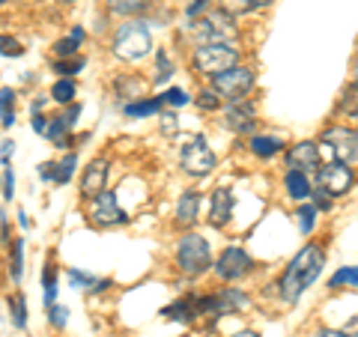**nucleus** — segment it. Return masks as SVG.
Instances as JSON below:
<instances>
[{
    "mask_svg": "<svg viewBox=\"0 0 358 337\" xmlns=\"http://www.w3.org/2000/svg\"><path fill=\"white\" fill-rule=\"evenodd\" d=\"M322 266H326V251H322L320 245H305V248L289 260V266L281 275V284H278L281 287V299L284 301H299L301 296H305V289L320 278Z\"/></svg>",
    "mask_w": 358,
    "mask_h": 337,
    "instance_id": "obj_1",
    "label": "nucleus"
},
{
    "mask_svg": "<svg viewBox=\"0 0 358 337\" xmlns=\"http://www.w3.org/2000/svg\"><path fill=\"white\" fill-rule=\"evenodd\" d=\"M110 48H114V54L120 60H129V63L143 60L152 51V36H150L147 21L131 18V21H126V24H120L117 33H114V42H110Z\"/></svg>",
    "mask_w": 358,
    "mask_h": 337,
    "instance_id": "obj_2",
    "label": "nucleus"
},
{
    "mask_svg": "<svg viewBox=\"0 0 358 337\" xmlns=\"http://www.w3.org/2000/svg\"><path fill=\"white\" fill-rule=\"evenodd\" d=\"M188 33L200 42V45H218V42H233L236 39V27L230 21L227 9H218V13H206L203 18H192V27Z\"/></svg>",
    "mask_w": 358,
    "mask_h": 337,
    "instance_id": "obj_3",
    "label": "nucleus"
},
{
    "mask_svg": "<svg viewBox=\"0 0 358 337\" xmlns=\"http://www.w3.org/2000/svg\"><path fill=\"white\" fill-rule=\"evenodd\" d=\"M176 266L182 268L185 275H203L206 268L212 266V251H209V242L203 239V236H197V233H188L179 239L176 245Z\"/></svg>",
    "mask_w": 358,
    "mask_h": 337,
    "instance_id": "obj_4",
    "label": "nucleus"
},
{
    "mask_svg": "<svg viewBox=\"0 0 358 337\" xmlns=\"http://www.w3.org/2000/svg\"><path fill=\"white\" fill-rule=\"evenodd\" d=\"M236 60H239L236 48L227 45V42H218V45H197L194 57H192V66H194V72L215 78L221 72H227L230 66H236Z\"/></svg>",
    "mask_w": 358,
    "mask_h": 337,
    "instance_id": "obj_5",
    "label": "nucleus"
},
{
    "mask_svg": "<svg viewBox=\"0 0 358 337\" xmlns=\"http://www.w3.org/2000/svg\"><path fill=\"white\" fill-rule=\"evenodd\" d=\"M322 152L343 164H355L358 162V131L346 129V126L326 129L322 131Z\"/></svg>",
    "mask_w": 358,
    "mask_h": 337,
    "instance_id": "obj_6",
    "label": "nucleus"
},
{
    "mask_svg": "<svg viewBox=\"0 0 358 337\" xmlns=\"http://www.w3.org/2000/svg\"><path fill=\"white\" fill-rule=\"evenodd\" d=\"M254 72L251 69H242V66H230L227 72H221L212 78V89H215L218 96H224L227 102H239V99H245L251 93L254 87Z\"/></svg>",
    "mask_w": 358,
    "mask_h": 337,
    "instance_id": "obj_7",
    "label": "nucleus"
},
{
    "mask_svg": "<svg viewBox=\"0 0 358 337\" xmlns=\"http://www.w3.org/2000/svg\"><path fill=\"white\" fill-rule=\"evenodd\" d=\"M179 162H182V171L188 176H206V173H212V167H215L218 159H215V152L209 150L206 138H194L192 143H185Z\"/></svg>",
    "mask_w": 358,
    "mask_h": 337,
    "instance_id": "obj_8",
    "label": "nucleus"
},
{
    "mask_svg": "<svg viewBox=\"0 0 358 337\" xmlns=\"http://www.w3.org/2000/svg\"><path fill=\"white\" fill-rule=\"evenodd\" d=\"M317 182L329 197H343V194H350V188L355 185V171L343 162H334L317 173Z\"/></svg>",
    "mask_w": 358,
    "mask_h": 337,
    "instance_id": "obj_9",
    "label": "nucleus"
},
{
    "mask_svg": "<svg viewBox=\"0 0 358 337\" xmlns=\"http://www.w3.org/2000/svg\"><path fill=\"white\" fill-rule=\"evenodd\" d=\"M90 218H93V224H99V227H117V224H126L129 215L117 206V194L114 191H102L99 197H93V206H90Z\"/></svg>",
    "mask_w": 358,
    "mask_h": 337,
    "instance_id": "obj_10",
    "label": "nucleus"
},
{
    "mask_svg": "<svg viewBox=\"0 0 358 337\" xmlns=\"http://www.w3.org/2000/svg\"><path fill=\"white\" fill-rule=\"evenodd\" d=\"M251 257L245 254L242 248H224L221 257L215 260V272L221 280H239L251 272Z\"/></svg>",
    "mask_w": 358,
    "mask_h": 337,
    "instance_id": "obj_11",
    "label": "nucleus"
},
{
    "mask_svg": "<svg viewBox=\"0 0 358 337\" xmlns=\"http://www.w3.org/2000/svg\"><path fill=\"white\" fill-rule=\"evenodd\" d=\"M254 117H257V108L248 99H239V102H230L227 110H224V126L236 134H248L254 129Z\"/></svg>",
    "mask_w": 358,
    "mask_h": 337,
    "instance_id": "obj_12",
    "label": "nucleus"
},
{
    "mask_svg": "<svg viewBox=\"0 0 358 337\" xmlns=\"http://www.w3.org/2000/svg\"><path fill=\"white\" fill-rule=\"evenodd\" d=\"M108 173H110V164L108 159H93L84 167V179H81V194L84 197H99L102 191L108 188Z\"/></svg>",
    "mask_w": 358,
    "mask_h": 337,
    "instance_id": "obj_13",
    "label": "nucleus"
},
{
    "mask_svg": "<svg viewBox=\"0 0 358 337\" xmlns=\"http://www.w3.org/2000/svg\"><path fill=\"white\" fill-rule=\"evenodd\" d=\"M320 159H322V150L317 147V143L301 141V143H296V147L287 152V167H289V171L308 173V171H317V167H320Z\"/></svg>",
    "mask_w": 358,
    "mask_h": 337,
    "instance_id": "obj_14",
    "label": "nucleus"
},
{
    "mask_svg": "<svg viewBox=\"0 0 358 337\" xmlns=\"http://www.w3.org/2000/svg\"><path fill=\"white\" fill-rule=\"evenodd\" d=\"M162 317L164 320H179L182 325H192L194 320L203 317V296H185V299L173 301V305H167L162 310Z\"/></svg>",
    "mask_w": 358,
    "mask_h": 337,
    "instance_id": "obj_15",
    "label": "nucleus"
},
{
    "mask_svg": "<svg viewBox=\"0 0 358 337\" xmlns=\"http://www.w3.org/2000/svg\"><path fill=\"white\" fill-rule=\"evenodd\" d=\"M233 215V191L230 188H215L212 191V203H209V221L215 227H224Z\"/></svg>",
    "mask_w": 358,
    "mask_h": 337,
    "instance_id": "obj_16",
    "label": "nucleus"
},
{
    "mask_svg": "<svg viewBox=\"0 0 358 337\" xmlns=\"http://www.w3.org/2000/svg\"><path fill=\"white\" fill-rule=\"evenodd\" d=\"M197 212H200V194L197 191H185L176 203V224L179 227H192L197 221Z\"/></svg>",
    "mask_w": 358,
    "mask_h": 337,
    "instance_id": "obj_17",
    "label": "nucleus"
},
{
    "mask_svg": "<svg viewBox=\"0 0 358 337\" xmlns=\"http://www.w3.org/2000/svg\"><path fill=\"white\" fill-rule=\"evenodd\" d=\"M69 284H72L75 289H90V293H105V289L110 287V280H105V278H93V275L81 272V268H69Z\"/></svg>",
    "mask_w": 358,
    "mask_h": 337,
    "instance_id": "obj_18",
    "label": "nucleus"
},
{
    "mask_svg": "<svg viewBox=\"0 0 358 337\" xmlns=\"http://www.w3.org/2000/svg\"><path fill=\"white\" fill-rule=\"evenodd\" d=\"M284 185H287V194L293 200H305V197L313 194V188L308 182V173H301V171H287Z\"/></svg>",
    "mask_w": 358,
    "mask_h": 337,
    "instance_id": "obj_19",
    "label": "nucleus"
},
{
    "mask_svg": "<svg viewBox=\"0 0 358 337\" xmlns=\"http://www.w3.org/2000/svg\"><path fill=\"white\" fill-rule=\"evenodd\" d=\"M164 105V99L162 96H155V99H138V102H129L126 105V117L131 120H141V117H152V114H159Z\"/></svg>",
    "mask_w": 358,
    "mask_h": 337,
    "instance_id": "obj_20",
    "label": "nucleus"
},
{
    "mask_svg": "<svg viewBox=\"0 0 358 337\" xmlns=\"http://www.w3.org/2000/svg\"><path fill=\"white\" fill-rule=\"evenodd\" d=\"M251 152L260 155V159H272V155L281 152V138H266V134L251 138Z\"/></svg>",
    "mask_w": 358,
    "mask_h": 337,
    "instance_id": "obj_21",
    "label": "nucleus"
},
{
    "mask_svg": "<svg viewBox=\"0 0 358 337\" xmlns=\"http://www.w3.org/2000/svg\"><path fill=\"white\" fill-rule=\"evenodd\" d=\"M268 3H272V0H221V9H227L230 15H245V13H254V9H263Z\"/></svg>",
    "mask_w": 358,
    "mask_h": 337,
    "instance_id": "obj_22",
    "label": "nucleus"
},
{
    "mask_svg": "<svg viewBox=\"0 0 358 337\" xmlns=\"http://www.w3.org/2000/svg\"><path fill=\"white\" fill-rule=\"evenodd\" d=\"M0 122L9 129L15 122V93L9 87L0 89Z\"/></svg>",
    "mask_w": 358,
    "mask_h": 337,
    "instance_id": "obj_23",
    "label": "nucleus"
},
{
    "mask_svg": "<svg viewBox=\"0 0 358 337\" xmlns=\"http://www.w3.org/2000/svg\"><path fill=\"white\" fill-rule=\"evenodd\" d=\"M150 6V0H108V9L117 15H138Z\"/></svg>",
    "mask_w": 358,
    "mask_h": 337,
    "instance_id": "obj_24",
    "label": "nucleus"
},
{
    "mask_svg": "<svg viewBox=\"0 0 358 337\" xmlns=\"http://www.w3.org/2000/svg\"><path fill=\"white\" fill-rule=\"evenodd\" d=\"M331 289H346V287H358V266H346V268H338L329 280Z\"/></svg>",
    "mask_w": 358,
    "mask_h": 337,
    "instance_id": "obj_25",
    "label": "nucleus"
},
{
    "mask_svg": "<svg viewBox=\"0 0 358 337\" xmlns=\"http://www.w3.org/2000/svg\"><path fill=\"white\" fill-rule=\"evenodd\" d=\"M338 114H346L350 120H358V81L346 87V93L338 105Z\"/></svg>",
    "mask_w": 358,
    "mask_h": 337,
    "instance_id": "obj_26",
    "label": "nucleus"
},
{
    "mask_svg": "<svg viewBox=\"0 0 358 337\" xmlns=\"http://www.w3.org/2000/svg\"><path fill=\"white\" fill-rule=\"evenodd\" d=\"M75 93H78V87H75L72 78H60V81L51 87V99L54 102H60V105H69L75 99Z\"/></svg>",
    "mask_w": 358,
    "mask_h": 337,
    "instance_id": "obj_27",
    "label": "nucleus"
},
{
    "mask_svg": "<svg viewBox=\"0 0 358 337\" xmlns=\"http://www.w3.org/2000/svg\"><path fill=\"white\" fill-rule=\"evenodd\" d=\"M75 164H78V155H75V152L66 155L60 164H54V182H57V185H66V182H69V179L75 176Z\"/></svg>",
    "mask_w": 358,
    "mask_h": 337,
    "instance_id": "obj_28",
    "label": "nucleus"
},
{
    "mask_svg": "<svg viewBox=\"0 0 358 337\" xmlns=\"http://www.w3.org/2000/svg\"><path fill=\"white\" fill-rule=\"evenodd\" d=\"M42 287H45V301H48V308H51L54 305V296H57V275H54V263H45Z\"/></svg>",
    "mask_w": 358,
    "mask_h": 337,
    "instance_id": "obj_29",
    "label": "nucleus"
},
{
    "mask_svg": "<svg viewBox=\"0 0 358 337\" xmlns=\"http://www.w3.org/2000/svg\"><path fill=\"white\" fill-rule=\"evenodd\" d=\"M9 308H13V325L15 329H27V299L18 293L13 301H9Z\"/></svg>",
    "mask_w": 358,
    "mask_h": 337,
    "instance_id": "obj_30",
    "label": "nucleus"
},
{
    "mask_svg": "<svg viewBox=\"0 0 358 337\" xmlns=\"http://www.w3.org/2000/svg\"><path fill=\"white\" fill-rule=\"evenodd\" d=\"M21 268H24V242L15 239V245H13V260H9V275H13L15 284L21 280Z\"/></svg>",
    "mask_w": 358,
    "mask_h": 337,
    "instance_id": "obj_31",
    "label": "nucleus"
},
{
    "mask_svg": "<svg viewBox=\"0 0 358 337\" xmlns=\"http://www.w3.org/2000/svg\"><path fill=\"white\" fill-rule=\"evenodd\" d=\"M141 78H120V81L114 84V89H117V96L120 99H134V96H141Z\"/></svg>",
    "mask_w": 358,
    "mask_h": 337,
    "instance_id": "obj_32",
    "label": "nucleus"
},
{
    "mask_svg": "<svg viewBox=\"0 0 358 337\" xmlns=\"http://www.w3.org/2000/svg\"><path fill=\"white\" fill-rule=\"evenodd\" d=\"M296 221H299V230L301 233H310L313 224H317V206H299Z\"/></svg>",
    "mask_w": 358,
    "mask_h": 337,
    "instance_id": "obj_33",
    "label": "nucleus"
},
{
    "mask_svg": "<svg viewBox=\"0 0 358 337\" xmlns=\"http://www.w3.org/2000/svg\"><path fill=\"white\" fill-rule=\"evenodd\" d=\"M155 60H159V69H155V84H164L167 78L173 75V63L167 57V51H155Z\"/></svg>",
    "mask_w": 358,
    "mask_h": 337,
    "instance_id": "obj_34",
    "label": "nucleus"
},
{
    "mask_svg": "<svg viewBox=\"0 0 358 337\" xmlns=\"http://www.w3.org/2000/svg\"><path fill=\"white\" fill-rule=\"evenodd\" d=\"M81 69H84V60H81V57H72V60H57V63H54V72L63 75V78H72V75H78Z\"/></svg>",
    "mask_w": 358,
    "mask_h": 337,
    "instance_id": "obj_35",
    "label": "nucleus"
},
{
    "mask_svg": "<svg viewBox=\"0 0 358 337\" xmlns=\"http://www.w3.org/2000/svg\"><path fill=\"white\" fill-rule=\"evenodd\" d=\"M197 108H200V110H218V108H221V96L215 93V89H200Z\"/></svg>",
    "mask_w": 358,
    "mask_h": 337,
    "instance_id": "obj_36",
    "label": "nucleus"
},
{
    "mask_svg": "<svg viewBox=\"0 0 358 337\" xmlns=\"http://www.w3.org/2000/svg\"><path fill=\"white\" fill-rule=\"evenodd\" d=\"M78 42H81V39H75V36L60 39L57 45H54V54H57L60 60H69V57H75V54H78Z\"/></svg>",
    "mask_w": 358,
    "mask_h": 337,
    "instance_id": "obj_37",
    "label": "nucleus"
},
{
    "mask_svg": "<svg viewBox=\"0 0 358 337\" xmlns=\"http://www.w3.org/2000/svg\"><path fill=\"white\" fill-rule=\"evenodd\" d=\"M0 54H3V57H21L24 48H21V42L13 36H0Z\"/></svg>",
    "mask_w": 358,
    "mask_h": 337,
    "instance_id": "obj_38",
    "label": "nucleus"
},
{
    "mask_svg": "<svg viewBox=\"0 0 358 337\" xmlns=\"http://www.w3.org/2000/svg\"><path fill=\"white\" fill-rule=\"evenodd\" d=\"M162 99H164V105H173V108H182V105H188V96H185V89H179V87L167 89V93H164Z\"/></svg>",
    "mask_w": 358,
    "mask_h": 337,
    "instance_id": "obj_39",
    "label": "nucleus"
},
{
    "mask_svg": "<svg viewBox=\"0 0 358 337\" xmlns=\"http://www.w3.org/2000/svg\"><path fill=\"white\" fill-rule=\"evenodd\" d=\"M48 320H51L54 329H63L66 320H69V310H66L63 305H51V308H48Z\"/></svg>",
    "mask_w": 358,
    "mask_h": 337,
    "instance_id": "obj_40",
    "label": "nucleus"
},
{
    "mask_svg": "<svg viewBox=\"0 0 358 337\" xmlns=\"http://www.w3.org/2000/svg\"><path fill=\"white\" fill-rule=\"evenodd\" d=\"M3 188H6L3 194H6L9 200H13V191H15V176H13V167H9V164L3 167Z\"/></svg>",
    "mask_w": 358,
    "mask_h": 337,
    "instance_id": "obj_41",
    "label": "nucleus"
},
{
    "mask_svg": "<svg viewBox=\"0 0 358 337\" xmlns=\"http://www.w3.org/2000/svg\"><path fill=\"white\" fill-rule=\"evenodd\" d=\"M206 9H209V0H197V3L188 6V18H197L200 13H206Z\"/></svg>",
    "mask_w": 358,
    "mask_h": 337,
    "instance_id": "obj_42",
    "label": "nucleus"
},
{
    "mask_svg": "<svg viewBox=\"0 0 358 337\" xmlns=\"http://www.w3.org/2000/svg\"><path fill=\"white\" fill-rule=\"evenodd\" d=\"M30 126H33V131L45 134V129H48V120H45V117L39 114V110H36V114H33V122H30Z\"/></svg>",
    "mask_w": 358,
    "mask_h": 337,
    "instance_id": "obj_43",
    "label": "nucleus"
},
{
    "mask_svg": "<svg viewBox=\"0 0 358 337\" xmlns=\"http://www.w3.org/2000/svg\"><path fill=\"white\" fill-rule=\"evenodd\" d=\"M313 200H317V209H331V197L322 194V188L313 191Z\"/></svg>",
    "mask_w": 358,
    "mask_h": 337,
    "instance_id": "obj_44",
    "label": "nucleus"
},
{
    "mask_svg": "<svg viewBox=\"0 0 358 337\" xmlns=\"http://www.w3.org/2000/svg\"><path fill=\"white\" fill-rule=\"evenodd\" d=\"M78 114H81V105H69V110L63 114V120L69 122V126H75V117H78Z\"/></svg>",
    "mask_w": 358,
    "mask_h": 337,
    "instance_id": "obj_45",
    "label": "nucleus"
},
{
    "mask_svg": "<svg viewBox=\"0 0 358 337\" xmlns=\"http://www.w3.org/2000/svg\"><path fill=\"white\" fill-rule=\"evenodd\" d=\"M317 337H355V334H350V331H334V329H322Z\"/></svg>",
    "mask_w": 358,
    "mask_h": 337,
    "instance_id": "obj_46",
    "label": "nucleus"
},
{
    "mask_svg": "<svg viewBox=\"0 0 358 337\" xmlns=\"http://www.w3.org/2000/svg\"><path fill=\"white\" fill-rule=\"evenodd\" d=\"M162 129H164L167 134H171V131L176 129V126H173V114H164V117H162Z\"/></svg>",
    "mask_w": 358,
    "mask_h": 337,
    "instance_id": "obj_47",
    "label": "nucleus"
},
{
    "mask_svg": "<svg viewBox=\"0 0 358 337\" xmlns=\"http://www.w3.org/2000/svg\"><path fill=\"white\" fill-rule=\"evenodd\" d=\"M230 337H260L257 331H236V334H230Z\"/></svg>",
    "mask_w": 358,
    "mask_h": 337,
    "instance_id": "obj_48",
    "label": "nucleus"
},
{
    "mask_svg": "<svg viewBox=\"0 0 358 337\" xmlns=\"http://www.w3.org/2000/svg\"><path fill=\"white\" fill-rule=\"evenodd\" d=\"M66 3H75V0H66Z\"/></svg>",
    "mask_w": 358,
    "mask_h": 337,
    "instance_id": "obj_49",
    "label": "nucleus"
},
{
    "mask_svg": "<svg viewBox=\"0 0 358 337\" xmlns=\"http://www.w3.org/2000/svg\"><path fill=\"white\" fill-rule=\"evenodd\" d=\"M3 3H6V0H0V6H3Z\"/></svg>",
    "mask_w": 358,
    "mask_h": 337,
    "instance_id": "obj_50",
    "label": "nucleus"
},
{
    "mask_svg": "<svg viewBox=\"0 0 358 337\" xmlns=\"http://www.w3.org/2000/svg\"><path fill=\"white\" fill-rule=\"evenodd\" d=\"M0 185H3V182H0Z\"/></svg>",
    "mask_w": 358,
    "mask_h": 337,
    "instance_id": "obj_51",
    "label": "nucleus"
}]
</instances>
